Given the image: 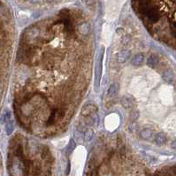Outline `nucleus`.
<instances>
[{
	"mask_svg": "<svg viewBox=\"0 0 176 176\" xmlns=\"http://www.w3.org/2000/svg\"><path fill=\"white\" fill-rule=\"evenodd\" d=\"M104 55V48L102 46L98 52V56L96 58V66H95V90H98L100 87L102 71H103V60Z\"/></svg>",
	"mask_w": 176,
	"mask_h": 176,
	"instance_id": "1",
	"label": "nucleus"
},
{
	"mask_svg": "<svg viewBox=\"0 0 176 176\" xmlns=\"http://www.w3.org/2000/svg\"><path fill=\"white\" fill-rule=\"evenodd\" d=\"M9 173L11 176H22L24 173V167L19 159H13L9 165Z\"/></svg>",
	"mask_w": 176,
	"mask_h": 176,
	"instance_id": "2",
	"label": "nucleus"
},
{
	"mask_svg": "<svg viewBox=\"0 0 176 176\" xmlns=\"http://www.w3.org/2000/svg\"><path fill=\"white\" fill-rule=\"evenodd\" d=\"M97 111V106L95 105L94 104H87L82 107V116H90L92 114L96 113Z\"/></svg>",
	"mask_w": 176,
	"mask_h": 176,
	"instance_id": "3",
	"label": "nucleus"
},
{
	"mask_svg": "<svg viewBox=\"0 0 176 176\" xmlns=\"http://www.w3.org/2000/svg\"><path fill=\"white\" fill-rule=\"evenodd\" d=\"M162 78L167 83L173 84L174 81V74L172 70H165L162 74Z\"/></svg>",
	"mask_w": 176,
	"mask_h": 176,
	"instance_id": "4",
	"label": "nucleus"
},
{
	"mask_svg": "<svg viewBox=\"0 0 176 176\" xmlns=\"http://www.w3.org/2000/svg\"><path fill=\"white\" fill-rule=\"evenodd\" d=\"M38 34H39V30H38V28H35V27H31L30 29H28V30L27 31V39L28 41H34L35 39L37 38L38 36Z\"/></svg>",
	"mask_w": 176,
	"mask_h": 176,
	"instance_id": "5",
	"label": "nucleus"
},
{
	"mask_svg": "<svg viewBox=\"0 0 176 176\" xmlns=\"http://www.w3.org/2000/svg\"><path fill=\"white\" fill-rule=\"evenodd\" d=\"M159 64V58L156 55H151L148 58L147 60V66L151 68L157 67Z\"/></svg>",
	"mask_w": 176,
	"mask_h": 176,
	"instance_id": "6",
	"label": "nucleus"
},
{
	"mask_svg": "<svg viewBox=\"0 0 176 176\" xmlns=\"http://www.w3.org/2000/svg\"><path fill=\"white\" fill-rule=\"evenodd\" d=\"M121 104H122V106L124 107V108L130 109L134 105V100L131 98L130 96H123L122 99H121Z\"/></svg>",
	"mask_w": 176,
	"mask_h": 176,
	"instance_id": "7",
	"label": "nucleus"
},
{
	"mask_svg": "<svg viewBox=\"0 0 176 176\" xmlns=\"http://www.w3.org/2000/svg\"><path fill=\"white\" fill-rule=\"evenodd\" d=\"M143 61H144V56H143V54H142V53H137V54H135V55L133 57L132 60H131V63H132L133 66H138L142 65Z\"/></svg>",
	"mask_w": 176,
	"mask_h": 176,
	"instance_id": "8",
	"label": "nucleus"
},
{
	"mask_svg": "<svg viewBox=\"0 0 176 176\" xmlns=\"http://www.w3.org/2000/svg\"><path fill=\"white\" fill-rule=\"evenodd\" d=\"M155 143L159 146L164 145L165 143H167V136H165V135L162 132L158 133L155 136Z\"/></svg>",
	"mask_w": 176,
	"mask_h": 176,
	"instance_id": "9",
	"label": "nucleus"
},
{
	"mask_svg": "<svg viewBox=\"0 0 176 176\" xmlns=\"http://www.w3.org/2000/svg\"><path fill=\"white\" fill-rule=\"evenodd\" d=\"M78 30H79L80 34L86 36L90 33V26L89 23H82L79 27H78Z\"/></svg>",
	"mask_w": 176,
	"mask_h": 176,
	"instance_id": "10",
	"label": "nucleus"
},
{
	"mask_svg": "<svg viewBox=\"0 0 176 176\" xmlns=\"http://www.w3.org/2000/svg\"><path fill=\"white\" fill-rule=\"evenodd\" d=\"M119 92V85L118 83H112L110 87L108 90H107V95L110 97H113L115 96H117Z\"/></svg>",
	"mask_w": 176,
	"mask_h": 176,
	"instance_id": "11",
	"label": "nucleus"
},
{
	"mask_svg": "<svg viewBox=\"0 0 176 176\" xmlns=\"http://www.w3.org/2000/svg\"><path fill=\"white\" fill-rule=\"evenodd\" d=\"M152 135H153V133H152V131H151L150 128H143V129L141 131V133H140L141 137H142L143 140H145V141L150 140V139L152 137Z\"/></svg>",
	"mask_w": 176,
	"mask_h": 176,
	"instance_id": "12",
	"label": "nucleus"
},
{
	"mask_svg": "<svg viewBox=\"0 0 176 176\" xmlns=\"http://www.w3.org/2000/svg\"><path fill=\"white\" fill-rule=\"evenodd\" d=\"M129 57H130V52L128 51H122L118 56V60L120 63L123 64L128 60Z\"/></svg>",
	"mask_w": 176,
	"mask_h": 176,
	"instance_id": "13",
	"label": "nucleus"
},
{
	"mask_svg": "<svg viewBox=\"0 0 176 176\" xmlns=\"http://www.w3.org/2000/svg\"><path fill=\"white\" fill-rule=\"evenodd\" d=\"M14 130V125H13V122L9 120L5 122V132H6V135H11L13 134Z\"/></svg>",
	"mask_w": 176,
	"mask_h": 176,
	"instance_id": "14",
	"label": "nucleus"
},
{
	"mask_svg": "<svg viewBox=\"0 0 176 176\" xmlns=\"http://www.w3.org/2000/svg\"><path fill=\"white\" fill-rule=\"evenodd\" d=\"M75 147H76V142L74 139H71L69 141V143H68V145H67V147H66V153L67 154H71L74 151Z\"/></svg>",
	"mask_w": 176,
	"mask_h": 176,
	"instance_id": "15",
	"label": "nucleus"
},
{
	"mask_svg": "<svg viewBox=\"0 0 176 176\" xmlns=\"http://www.w3.org/2000/svg\"><path fill=\"white\" fill-rule=\"evenodd\" d=\"M84 138V135H83V134L81 132V131H79L78 129H76L75 131H74V141L76 142V143H82V139Z\"/></svg>",
	"mask_w": 176,
	"mask_h": 176,
	"instance_id": "16",
	"label": "nucleus"
},
{
	"mask_svg": "<svg viewBox=\"0 0 176 176\" xmlns=\"http://www.w3.org/2000/svg\"><path fill=\"white\" fill-rule=\"evenodd\" d=\"M93 136H94V133L91 129H88L85 134H84V140L87 143H90L91 142V140L93 139Z\"/></svg>",
	"mask_w": 176,
	"mask_h": 176,
	"instance_id": "17",
	"label": "nucleus"
},
{
	"mask_svg": "<svg viewBox=\"0 0 176 176\" xmlns=\"http://www.w3.org/2000/svg\"><path fill=\"white\" fill-rule=\"evenodd\" d=\"M10 120V112H8V111H5V113L2 115V117H1V121L4 123V122H6L7 120Z\"/></svg>",
	"mask_w": 176,
	"mask_h": 176,
	"instance_id": "18",
	"label": "nucleus"
},
{
	"mask_svg": "<svg viewBox=\"0 0 176 176\" xmlns=\"http://www.w3.org/2000/svg\"><path fill=\"white\" fill-rule=\"evenodd\" d=\"M171 148H172L173 150L176 151V139L172 142V143H171Z\"/></svg>",
	"mask_w": 176,
	"mask_h": 176,
	"instance_id": "19",
	"label": "nucleus"
},
{
	"mask_svg": "<svg viewBox=\"0 0 176 176\" xmlns=\"http://www.w3.org/2000/svg\"><path fill=\"white\" fill-rule=\"evenodd\" d=\"M29 1L32 2V3H36V2H38V1H39V0H29Z\"/></svg>",
	"mask_w": 176,
	"mask_h": 176,
	"instance_id": "20",
	"label": "nucleus"
},
{
	"mask_svg": "<svg viewBox=\"0 0 176 176\" xmlns=\"http://www.w3.org/2000/svg\"><path fill=\"white\" fill-rule=\"evenodd\" d=\"M50 1H52V0H50Z\"/></svg>",
	"mask_w": 176,
	"mask_h": 176,
	"instance_id": "21",
	"label": "nucleus"
}]
</instances>
